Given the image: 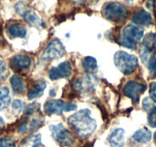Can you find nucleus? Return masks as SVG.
<instances>
[{
    "mask_svg": "<svg viewBox=\"0 0 156 147\" xmlns=\"http://www.w3.org/2000/svg\"><path fill=\"white\" fill-rule=\"evenodd\" d=\"M10 84L15 94H21L25 91V83L23 79L19 76L13 75L10 79Z\"/></svg>",
    "mask_w": 156,
    "mask_h": 147,
    "instance_id": "obj_16",
    "label": "nucleus"
},
{
    "mask_svg": "<svg viewBox=\"0 0 156 147\" xmlns=\"http://www.w3.org/2000/svg\"><path fill=\"white\" fill-rule=\"evenodd\" d=\"M149 74L151 77L155 78L156 77V58L154 57H151L148 60V64Z\"/></svg>",
    "mask_w": 156,
    "mask_h": 147,
    "instance_id": "obj_23",
    "label": "nucleus"
},
{
    "mask_svg": "<svg viewBox=\"0 0 156 147\" xmlns=\"http://www.w3.org/2000/svg\"><path fill=\"white\" fill-rule=\"evenodd\" d=\"M73 88L76 91H91L94 89V82L92 77H83V78L77 79L73 83Z\"/></svg>",
    "mask_w": 156,
    "mask_h": 147,
    "instance_id": "obj_14",
    "label": "nucleus"
},
{
    "mask_svg": "<svg viewBox=\"0 0 156 147\" xmlns=\"http://www.w3.org/2000/svg\"><path fill=\"white\" fill-rule=\"evenodd\" d=\"M148 124L151 127H156V106L150 110L148 117Z\"/></svg>",
    "mask_w": 156,
    "mask_h": 147,
    "instance_id": "obj_26",
    "label": "nucleus"
},
{
    "mask_svg": "<svg viewBox=\"0 0 156 147\" xmlns=\"http://www.w3.org/2000/svg\"><path fill=\"white\" fill-rule=\"evenodd\" d=\"M67 123L75 133L82 138L90 136L97 128V122L91 117L90 111L87 109H80L73 113L68 118Z\"/></svg>",
    "mask_w": 156,
    "mask_h": 147,
    "instance_id": "obj_1",
    "label": "nucleus"
},
{
    "mask_svg": "<svg viewBox=\"0 0 156 147\" xmlns=\"http://www.w3.org/2000/svg\"><path fill=\"white\" fill-rule=\"evenodd\" d=\"M129 11L119 2H109L103 9V15L107 20L112 22H122L127 18Z\"/></svg>",
    "mask_w": 156,
    "mask_h": 147,
    "instance_id": "obj_4",
    "label": "nucleus"
},
{
    "mask_svg": "<svg viewBox=\"0 0 156 147\" xmlns=\"http://www.w3.org/2000/svg\"><path fill=\"white\" fill-rule=\"evenodd\" d=\"M12 67L16 70H27L31 65V59L25 55H16L11 60Z\"/></svg>",
    "mask_w": 156,
    "mask_h": 147,
    "instance_id": "obj_10",
    "label": "nucleus"
},
{
    "mask_svg": "<svg viewBox=\"0 0 156 147\" xmlns=\"http://www.w3.org/2000/svg\"><path fill=\"white\" fill-rule=\"evenodd\" d=\"M149 94L151 100L154 102H156V82H153L150 84Z\"/></svg>",
    "mask_w": 156,
    "mask_h": 147,
    "instance_id": "obj_30",
    "label": "nucleus"
},
{
    "mask_svg": "<svg viewBox=\"0 0 156 147\" xmlns=\"http://www.w3.org/2000/svg\"><path fill=\"white\" fill-rule=\"evenodd\" d=\"M24 20L27 22V23L30 24L31 25H38L41 22V19L38 16H37L34 12L32 11H26L23 14Z\"/></svg>",
    "mask_w": 156,
    "mask_h": 147,
    "instance_id": "obj_22",
    "label": "nucleus"
},
{
    "mask_svg": "<svg viewBox=\"0 0 156 147\" xmlns=\"http://www.w3.org/2000/svg\"><path fill=\"white\" fill-rule=\"evenodd\" d=\"M12 106L13 111L16 112V114H19V113L22 112V109H23L24 103L19 100H16L13 101L12 104Z\"/></svg>",
    "mask_w": 156,
    "mask_h": 147,
    "instance_id": "obj_27",
    "label": "nucleus"
},
{
    "mask_svg": "<svg viewBox=\"0 0 156 147\" xmlns=\"http://www.w3.org/2000/svg\"><path fill=\"white\" fill-rule=\"evenodd\" d=\"M154 142H155V143H156V132H155V133H154Z\"/></svg>",
    "mask_w": 156,
    "mask_h": 147,
    "instance_id": "obj_35",
    "label": "nucleus"
},
{
    "mask_svg": "<svg viewBox=\"0 0 156 147\" xmlns=\"http://www.w3.org/2000/svg\"><path fill=\"white\" fill-rule=\"evenodd\" d=\"M114 64L125 75H129L136 70L138 66V58L123 51H119L114 55Z\"/></svg>",
    "mask_w": 156,
    "mask_h": 147,
    "instance_id": "obj_2",
    "label": "nucleus"
},
{
    "mask_svg": "<svg viewBox=\"0 0 156 147\" xmlns=\"http://www.w3.org/2000/svg\"><path fill=\"white\" fill-rule=\"evenodd\" d=\"M46 88V84L44 81H39L34 84L29 90L27 96L29 100H33V99L37 98L43 95L44 91Z\"/></svg>",
    "mask_w": 156,
    "mask_h": 147,
    "instance_id": "obj_15",
    "label": "nucleus"
},
{
    "mask_svg": "<svg viewBox=\"0 0 156 147\" xmlns=\"http://www.w3.org/2000/svg\"><path fill=\"white\" fill-rule=\"evenodd\" d=\"M41 145V136L33 135L22 140L20 147H39Z\"/></svg>",
    "mask_w": 156,
    "mask_h": 147,
    "instance_id": "obj_21",
    "label": "nucleus"
},
{
    "mask_svg": "<svg viewBox=\"0 0 156 147\" xmlns=\"http://www.w3.org/2000/svg\"><path fill=\"white\" fill-rule=\"evenodd\" d=\"M132 21L133 23L139 25H147L148 26L152 23V19H151V15L144 9L135 13Z\"/></svg>",
    "mask_w": 156,
    "mask_h": 147,
    "instance_id": "obj_12",
    "label": "nucleus"
},
{
    "mask_svg": "<svg viewBox=\"0 0 156 147\" xmlns=\"http://www.w3.org/2000/svg\"><path fill=\"white\" fill-rule=\"evenodd\" d=\"M40 109V105L37 103H33L28 105L25 109V113L26 115L32 114V113H35L37 109Z\"/></svg>",
    "mask_w": 156,
    "mask_h": 147,
    "instance_id": "obj_28",
    "label": "nucleus"
},
{
    "mask_svg": "<svg viewBox=\"0 0 156 147\" xmlns=\"http://www.w3.org/2000/svg\"><path fill=\"white\" fill-rule=\"evenodd\" d=\"M133 138L137 142L145 143L150 141L151 138V133L147 128L140 129L133 134Z\"/></svg>",
    "mask_w": 156,
    "mask_h": 147,
    "instance_id": "obj_18",
    "label": "nucleus"
},
{
    "mask_svg": "<svg viewBox=\"0 0 156 147\" xmlns=\"http://www.w3.org/2000/svg\"><path fill=\"white\" fill-rule=\"evenodd\" d=\"M7 33L12 38H25L27 30L26 28L21 24H12L7 28Z\"/></svg>",
    "mask_w": 156,
    "mask_h": 147,
    "instance_id": "obj_13",
    "label": "nucleus"
},
{
    "mask_svg": "<svg viewBox=\"0 0 156 147\" xmlns=\"http://www.w3.org/2000/svg\"><path fill=\"white\" fill-rule=\"evenodd\" d=\"M76 109V105L62 100L52 99L45 103L44 106V112L48 115L59 114L63 112H70Z\"/></svg>",
    "mask_w": 156,
    "mask_h": 147,
    "instance_id": "obj_5",
    "label": "nucleus"
},
{
    "mask_svg": "<svg viewBox=\"0 0 156 147\" xmlns=\"http://www.w3.org/2000/svg\"><path fill=\"white\" fill-rule=\"evenodd\" d=\"M71 65L68 61L61 63L57 67H52L49 70V77L51 80L67 78L71 74Z\"/></svg>",
    "mask_w": 156,
    "mask_h": 147,
    "instance_id": "obj_9",
    "label": "nucleus"
},
{
    "mask_svg": "<svg viewBox=\"0 0 156 147\" xmlns=\"http://www.w3.org/2000/svg\"><path fill=\"white\" fill-rule=\"evenodd\" d=\"M144 31L142 28L129 24L123 28L121 35V45L129 49H136L138 43L143 37Z\"/></svg>",
    "mask_w": 156,
    "mask_h": 147,
    "instance_id": "obj_3",
    "label": "nucleus"
},
{
    "mask_svg": "<svg viewBox=\"0 0 156 147\" xmlns=\"http://www.w3.org/2000/svg\"><path fill=\"white\" fill-rule=\"evenodd\" d=\"M11 102L9 90L6 87H0V110L8 107Z\"/></svg>",
    "mask_w": 156,
    "mask_h": 147,
    "instance_id": "obj_19",
    "label": "nucleus"
},
{
    "mask_svg": "<svg viewBox=\"0 0 156 147\" xmlns=\"http://www.w3.org/2000/svg\"><path fill=\"white\" fill-rule=\"evenodd\" d=\"M142 48L147 52H151L156 48V35L153 33L146 34L142 42Z\"/></svg>",
    "mask_w": 156,
    "mask_h": 147,
    "instance_id": "obj_20",
    "label": "nucleus"
},
{
    "mask_svg": "<svg viewBox=\"0 0 156 147\" xmlns=\"http://www.w3.org/2000/svg\"><path fill=\"white\" fill-rule=\"evenodd\" d=\"M73 2H75V3H82L85 1V0H70Z\"/></svg>",
    "mask_w": 156,
    "mask_h": 147,
    "instance_id": "obj_33",
    "label": "nucleus"
},
{
    "mask_svg": "<svg viewBox=\"0 0 156 147\" xmlns=\"http://www.w3.org/2000/svg\"><path fill=\"white\" fill-rule=\"evenodd\" d=\"M109 142L112 147H123L125 143L123 129L118 128L113 130L109 137Z\"/></svg>",
    "mask_w": 156,
    "mask_h": 147,
    "instance_id": "obj_11",
    "label": "nucleus"
},
{
    "mask_svg": "<svg viewBox=\"0 0 156 147\" xmlns=\"http://www.w3.org/2000/svg\"><path fill=\"white\" fill-rule=\"evenodd\" d=\"M25 5H24L22 2H19V3L16 4V12H17L18 13H19V14H22L23 15L24 13H25Z\"/></svg>",
    "mask_w": 156,
    "mask_h": 147,
    "instance_id": "obj_31",
    "label": "nucleus"
},
{
    "mask_svg": "<svg viewBox=\"0 0 156 147\" xmlns=\"http://www.w3.org/2000/svg\"><path fill=\"white\" fill-rule=\"evenodd\" d=\"M146 90V86L135 81L127 82L123 88V93L126 97L132 99L133 103H137L139 100L141 94Z\"/></svg>",
    "mask_w": 156,
    "mask_h": 147,
    "instance_id": "obj_8",
    "label": "nucleus"
},
{
    "mask_svg": "<svg viewBox=\"0 0 156 147\" xmlns=\"http://www.w3.org/2000/svg\"><path fill=\"white\" fill-rule=\"evenodd\" d=\"M9 75V70L6 67V64L0 60V81L5 80Z\"/></svg>",
    "mask_w": 156,
    "mask_h": 147,
    "instance_id": "obj_25",
    "label": "nucleus"
},
{
    "mask_svg": "<svg viewBox=\"0 0 156 147\" xmlns=\"http://www.w3.org/2000/svg\"><path fill=\"white\" fill-rule=\"evenodd\" d=\"M133 1H134V0H125V2H128V3H130V2H133Z\"/></svg>",
    "mask_w": 156,
    "mask_h": 147,
    "instance_id": "obj_34",
    "label": "nucleus"
},
{
    "mask_svg": "<svg viewBox=\"0 0 156 147\" xmlns=\"http://www.w3.org/2000/svg\"><path fill=\"white\" fill-rule=\"evenodd\" d=\"M0 41H1V33H0Z\"/></svg>",
    "mask_w": 156,
    "mask_h": 147,
    "instance_id": "obj_36",
    "label": "nucleus"
},
{
    "mask_svg": "<svg viewBox=\"0 0 156 147\" xmlns=\"http://www.w3.org/2000/svg\"><path fill=\"white\" fill-rule=\"evenodd\" d=\"M4 125H5V123H4V120H2V118L0 117V130L2 128V127H4Z\"/></svg>",
    "mask_w": 156,
    "mask_h": 147,
    "instance_id": "obj_32",
    "label": "nucleus"
},
{
    "mask_svg": "<svg viewBox=\"0 0 156 147\" xmlns=\"http://www.w3.org/2000/svg\"><path fill=\"white\" fill-rule=\"evenodd\" d=\"M153 100H151V98H148V97H146V98L144 99L143 100V108L148 111V110H151L152 108H154V106H153L152 103Z\"/></svg>",
    "mask_w": 156,
    "mask_h": 147,
    "instance_id": "obj_29",
    "label": "nucleus"
},
{
    "mask_svg": "<svg viewBox=\"0 0 156 147\" xmlns=\"http://www.w3.org/2000/svg\"><path fill=\"white\" fill-rule=\"evenodd\" d=\"M0 147H16L15 141L10 137H3L0 139Z\"/></svg>",
    "mask_w": 156,
    "mask_h": 147,
    "instance_id": "obj_24",
    "label": "nucleus"
},
{
    "mask_svg": "<svg viewBox=\"0 0 156 147\" xmlns=\"http://www.w3.org/2000/svg\"><path fill=\"white\" fill-rule=\"evenodd\" d=\"M65 54V48L61 41L55 39L51 41L44 49L41 58L43 61H51L62 58Z\"/></svg>",
    "mask_w": 156,
    "mask_h": 147,
    "instance_id": "obj_7",
    "label": "nucleus"
},
{
    "mask_svg": "<svg viewBox=\"0 0 156 147\" xmlns=\"http://www.w3.org/2000/svg\"><path fill=\"white\" fill-rule=\"evenodd\" d=\"M82 66L85 71L88 74H94L97 70V61L94 57H85L82 61Z\"/></svg>",
    "mask_w": 156,
    "mask_h": 147,
    "instance_id": "obj_17",
    "label": "nucleus"
},
{
    "mask_svg": "<svg viewBox=\"0 0 156 147\" xmlns=\"http://www.w3.org/2000/svg\"><path fill=\"white\" fill-rule=\"evenodd\" d=\"M50 130L54 139L63 146H69L74 142L75 138L71 132L64 127L63 124L52 125L50 127Z\"/></svg>",
    "mask_w": 156,
    "mask_h": 147,
    "instance_id": "obj_6",
    "label": "nucleus"
}]
</instances>
